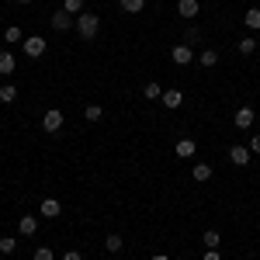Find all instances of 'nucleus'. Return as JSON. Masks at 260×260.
Masks as SVG:
<instances>
[{
	"mask_svg": "<svg viewBox=\"0 0 260 260\" xmlns=\"http://www.w3.org/2000/svg\"><path fill=\"white\" fill-rule=\"evenodd\" d=\"M73 28H77V31H80V39H94V35H98L101 31V18L98 14H94V11H83L80 18H77V24H73Z\"/></svg>",
	"mask_w": 260,
	"mask_h": 260,
	"instance_id": "f257e3e1",
	"label": "nucleus"
},
{
	"mask_svg": "<svg viewBox=\"0 0 260 260\" xmlns=\"http://www.w3.org/2000/svg\"><path fill=\"white\" fill-rule=\"evenodd\" d=\"M21 49H24V56H28V59H39V56H45V49H49V45H45L42 35H31V39L21 42Z\"/></svg>",
	"mask_w": 260,
	"mask_h": 260,
	"instance_id": "f03ea898",
	"label": "nucleus"
},
{
	"mask_svg": "<svg viewBox=\"0 0 260 260\" xmlns=\"http://www.w3.org/2000/svg\"><path fill=\"white\" fill-rule=\"evenodd\" d=\"M170 59L177 62V66H191L198 56H194V49H191V45H174V49H170Z\"/></svg>",
	"mask_w": 260,
	"mask_h": 260,
	"instance_id": "7ed1b4c3",
	"label": "nucleus"
},
{
	"mask_svg": "<svg viewBox=\"0 0 260 260\" xmlns=\"http://www.w3.org/2000/svg\"><path fill=\"white\" fill-rule=\"evenodd\" d=\"M62 111L59 108H49V111H45V115H42V128H45V132H59L62 128Z\"/></svg>",
	"mask_w": 260,
	"mask_h": 260,
	"instance_id": "20e7f679",
	"label": "nucleus"
},
{
	"mask_svg": "<svg viewBox=\"0 0 260 260\" xmlns=\"http://www.w3.org/2000/svg\"><path fill=\"white\" fill-rule=\"evenodd\" d=\"M253 118H257V115H253V108H250V104H240V108H236V115H233V125L246 132V128L253 125Z\"/></svg>",
	"mask_w": 260,
	"mask_h": 260,
	"instance_id": "39448f33",
	"label": "nucleus"
},
{
	"mask_svg": "<svg viewBox=\"0 0 260 260\" xmlns=\"http://www.w3.org/2000/svg\"><path fill=\"white\" fill-rule=\"evenodd\" d=\"M49 24H52V31H66V28H73V24H77V18H73V14H66V11L59 7V11L49 18Z\"/></svg>",
	"mask_w": 260,
	"mask_h": 260,
	"instance_id": "423d86ee",
	"label": "nucleus"
},
{
	"mask_svg": "<svg viewBox=\"0 0 260 260\" xmlns=\"http://www.w3.org/2000/svg\"><path fill=\"white\" fill-rule=\"evenodd\" d=\"M18 70V56L11 49H0V77H11Z\"/></svg>",
	"mask_w": 260,
	"mask_h": 260,
	"instance_id": "0eeeda50",
	"label": "nucleus"
},
{
	"mask_svg": "<svg viewBox=\"0 0 260 260\" xmlns=\"http://www.w3.org/2000/svg\"><path fill=\"white\" fill-rule=\"evenodd\" d=\"M198 11H201V4H198V0H177V14H180L184 21L198 18Z\"/></svg>",
	"mask_w": 260,
	"mask_h": 260,
	"instance_id": "6e6552de",
	"label": "nucleus"
},
{
	"mask_svg": "<svg viewBox=\"0 0 260 260\" xmlns=\"http://www.w3.org/2000/svg\"><path fill=\"white\" fill-rule=\"evenodd\" d=\"M18 233L21 236H35V233H39V215H21L18 219Z\"/></svg>",
	"mask_w": 260,
	"mask_h": 260,
	"instance_id": "1a4fd4ad",
	"label": "nucleus"
},
{
	"mask_svg": "<svg viewBox=\"0 0 260 260\" xmlns=\"http://www.w3.org/2000/svg\"><path fill=\"white\" fill-rule=\"evenodd\" d=\"M59 212H62V205L56 198H45V201H42V208H39L42 219H59Z\"/></svg>",
	"mask_w": 260,
	"mask_h": 260,
	"instance_id": "9d476101",
	"label": "nucleus"
},
{
	"mask_svg": "<svg viewBox=\"0 0 260 260\" xmlns=\"http://www.w3.org/2000/svg\"><path fill=\"white\" fill-rule=\"evenodd\" d=\"M160 104H163V108H170V111H177L180 104H184V94H180V90H163Z\"/></svg>",
	"mask_w": 260,
	"mask_h": 260,
	"instance_id": "9b49d317",
	"label": "nucleus"
},
{
	"mask_svg": "<svg viewBox=\"0 0 260 260\" xmlns=\"http://www.w3.org/2000/svg\"><path fill=\"white\" fill-rule=\"evenodd\" d=\"M229 160H233V167H246L250 163V149L246 146H233L229 149Z\"/></svg>",
	"mask_w": 260,
	"mask_h": 260,
	"instance_id": "f8f14e48",
	"label": "nucleus"
},
{
	"mask_svg": "<svg viewBox=\"0 0 260 260\" xmlns=\"http://www.w3.org/2000/svg\"><path fill=\"white\" fill-rule=\"evenodd\" d=\"M4 42H7V45H21V42H24V31H21L18 24H7V28H4Z\"/></svg>",
	"mask_w": 260,
	"mask_h": 260,
	"instance_id": "ddd939ff",
	"label": "nucleus"
},
{
	"mask_svg": "<svg viewBox=\"0 0 260 260\" xmlns=\"http://www.w3.org/2000/svg\"><path fill=\"white\" fill-rule=\"evenodd\" d=\"M243 24H246V31H260V7H250L243 14Z\"/></svg>",
	"mask_w": 260,
	"mask_h": 260,
	"instance_id": "4468645a",
	"label": "nucleus"
},
{
	"mask_svg": "<svg viewBox=\"0 0 260 260\" xmlns=\"http://www.w3.org/2000/svg\"><path fill=\"white\" fill-rule=\"evenodd\" d=\"M198 62L205 66V70H212V66H219V52H215V49H201V52H198Z\"/></svg>",
	"mask_w": 260,
	"mask_h": 260,
	"instance_id": "2eb2a0df",
	"label": "nucleus"
},
{
	"mask_svg": "<svg viewBox=\"0 0 260 260\" xmlns=\"http://www.w3.org/2000/svg\"><path fill=\"white\" fill-rule=\"evenodd\" d=\"M194 149H198L194 139H177V156H180V160H191V156H194Z\"/></svg>",
	"mask_w": 260,
	"mask_h": 260,
	"instance_id": "dca6fc26",
	"label": "nucleus"
},
{
	"mask_svg": "<svg viewBox=\"0 0 260 260\" xmlns=\"http://www.w3.org/2000/svg\"><path fill=\"white\" fill-rule=\"evenodd\" d=\"M191 177L198 180V184H205V180H212V167H208V163H194V170H191Z\"/></svg>",
	"mask_w": 260,
	"mask_h": 260,
	"instance_id": "f3484780",
	"label": "nucleus"
},
{
	"mask_svg": "<svg viewBox=\"0 0 260 260\" xmlns=\"http://www.w3.org/2000/svg\"><path fill=\"white\" fill-rule=\"evenodd\" d=\"M201 243H205V250H219V243H222L219 229H208V233L201 236Z\"/></svg>",
	"mask_w": 260,
	"mask_h": 260,
	"instance_id": "a211bd4d",
	"label": "nucleus"
},
{
	"mask_svg": "<svg viewBox=\"0 0 260 260\" xmlns=\"http://www.w3.org/2000/svg\"><path fill=\"white\" fill-rule=\"evenodd\" d=\"M142 94H146V101H160V98H163V87H160L156 80H149L146 87H142Z\"/></svg>",
	"mask_w": 260,
	"mask_h": 260,
	"instance_id": "6ab92c4d",
	"label": "nucleus"
},
{
	"mask_svg": "<svg viewBox=\"0 0 260 260\" xmlns=\"http://www.w3.org/2000/svg\"><path fill=\"white\" fill-rule=\"evenodd\" d=\"M236 49H240V56H253V52H257V39H253V35H246V39H240Z\"/></svg>",
	"mask_w": 260,
	"mask_h": 260,
	"instance_id": "aec40b11",
	"label": "nucleus"
},
{
	"mask_svg": "<svg viewBox=\"0 0 260 260\" xmlns=\"http://www.w3.org/2000/svg\"><path fill=\"white\" fill-rule=\"evenodd\" d=\"M0 101H4V104H14V101H18V87H14V83H4V87H0Z\"/></svg>",
	"mask_w": 260,
	"mask_h": 260,
	"instance_id": "412c9836",
	"label": "nucleus"
},
{
	"mask_svg": "<svg viewBox=\"0 0 260 260\" xmlns=\"http://www.w3.org/2000/svg\"><path fill=\"white\" fill-rule=\"evenodd\" d=\"M83 118L87 121H101L104 118V108H101V104H87V108H83Z\"/></svg>",
	"mask_w": 260,
	"mask_h": 260,
	"instance_id": "4be33fe9",
	"label": "nucleus"
},
{
	"mask_svg": "<svg viewBox=\"0 0 260 260\" xmlns=\"http://www.w3.org/2000/svg\"><path fill=\"white\" fill-rule=\"evenodd\" d=\"M121 246H125V243H121L118 233H111V236L104 240V250H108V253H121Z\"/></svg>",
	"mask_w": 260,
	"mask_h": 260,
	"instance_id": "5701e85b",
	"label": "nucleus"
},
{
	"mask_svg": "<svg viewBox=\"0 0 260 260\" xmlns=\"http://www.w3.org/2000/svg\"><path fill=\"white\" fill-rule=\"evenodd\" d=\"M62 11L73 14V18H80L83 14V0H62Z\"/></svg>",
	"mask_w": 260,
	"mask_h": 260,
	"instance_id": "b1692460",
	"label": "nucleus"
},
{
	"mask_svg": "<svg viewBox=\"0 0 260 260\" xmlns=\"http://www.w3.org/2000/svg\"><path fill=\"white\" fill-rule=\"evenodd\" d=\"M118 4H121L125 14H139L142 7H146V0H118Z\"/></svg>",
	"mask_w": 260,
	"mask_h": 260,
	"instance_id": "393cba45",
	"label": "nucleus"
},
{
	"mask_svg": "<svg viewBox=\"0 0 260 260\" xmlns=\"http://www.w3.org/2000/svg\"><path fill=\"white\" fill-rule=\"evenodd\" d=\"M14 250H18V240L14 236H4L0 240V253H14Z\"/></svg>",
	"mask_w": 260,
	"mask_h": 260,
	"instance_id": "a878e982",
	"label": "nucleus"
},
{
	"mask_svg": "<svg viewBox=\"0 0 260 260\" xmlns=\"http://www.w3.org/2000/svg\"><path fill=\"white\" fill-rule=\"evenodd\" d=\"M35 260H56V253L49 246H35Z\"/></svg>",
	"mask_w": 260,
	"mask_h": 260,
	"instance_id": "bb28decb",
	"label": "nucleus"
},
{
	"mask_svg": "<svg viewBox=\"0 0 260 260\" xmlns=\"http://www.w3.org/2000/svg\"><path fill=\"white\" fill-rule=\"evenodd\" d=\"M246 149H250V153H257V156H260V136H253V139H250V146H246Z\"/></svg>",
	"mask_w": 260,
	"mask_h": 260,
	"instance_id": "cd10ccee",
	"label": "nucleus"
},
{
	"mask_svg": "<svg viewBox=\"0 0 260 260\" xmlns=\"http://www.w3.org/2000/svg\"><path fill=\"white\" fill-rule=\"evenodd\" d=\"M198 39H201V35H198V28H191V31H187V42H184V45H194Z\"/></svg>",
	"mask_w": 260,
	"mask_h": 260,
	"instance_id": "c85d7f7f",
	"label": "nucleus"
},
{
	"mask_svg": "<svg viewBox=\"0 0 260 260\" xmlns=\"http://www.w3.org/2000/svg\"><path fill=\"white\" fill-rule=\"evenodd\" d=\"M62 260H83V257H80V250H66V253H62Z\"/></svg>",
	"mask_w": 260,
	"mask_h": 260,
	"instance_id": "c756f323",
	"label": "nucleus"
},
{
	"mask_svg": "<svg viewBox=\"0 0 260 260\" xmlns=\"http://www.w3.org/2000/svg\"><path fill=\"white\" fill-rule=\"evenodd\" d=\"M201 260H222V257L215 253V250H205V257H201Z\"/></svg>",
	"mask_w": 260,
	"mask_h": 260,
	"instance_id": "7c9ffc66",
	"label": "nucleus"
},
{
	"mask_svg": "<svg viewBox=\"0 0 260 260\" xmlns=\"http://www.w3.org/2000/svg\"><path fill=\"white\" fill-rule=\"evenodd\" d=\"M153 260H170V257H163V253H156V257H153Z\"/></svg>",
	"mask_w": 260,
	"mask_h": 260,
	"instance_id": "2f4dec72",
	"label": "nucleus"
},
{
	"mask_svg": "<svg viewBox=\"0 0 260 260\" xmlns=\"http://www.w3.org/2000/svg\"><path fill=\"white\" fill-rule=\"evenodd\" d=\"M18 4H31V0H18Z\"/></svg>",
	"mask_w": 260,
	"mask_h": 260,
	"instance_id": "473e14b6",
	"label": "nucleus"
},
{
	"mask_svg": "<svg viewBox=\"0 0 260 260\" xmlns=\"http://www.w3.org/2000/svg\"><path fill=\"white\" fill-rule=\"evenodd\" d=\"M177 260H187V257H177Z\"/></svg>",
	"mask_w": 260,
	"mask_h": 260,
	"instance_id": "72a5a7b5",
	"label": "nucleus"
}]
</instances>
